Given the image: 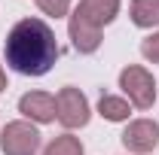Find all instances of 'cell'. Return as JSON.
<instances>
[{"label": "cell", "instance_id": "cell-1", "mask_svg": "<svg viewBox=\"0 0 159 155\" xmlns=\"http://www.w3.org/2000/svg\"><path fill=\"white\" fill-rule=\"evenodd\" d=\"M55 58H58V46H55V34L49 31L46 21L25 19L9 31L6 61L12 70L28 73V76H40L55 64Z\"/></svg>", "mask_w": 159, "mask_h": 155}, {"label": "cell", "instance_id": "cell-2", "mask_svg": "<svg viewBox=\"0 0 159 155\" xmlns=\"http://www.w3.org/2000/svg\"><path fill=\"white\" fill-rule=\"evenodd\" d=\"M55 116H58L67 128L86 125L89 107H86V97L80 94V88H64V91L55 97Z\"/></svg>", "mask_w": 159, "mask_h": 155}, {"label": "cell", "instance_id": "cell-3", "mask_svg": "<svg viewBox=\"0 0 159 155\" xmlns=\"http://www.w3.org/2000/svg\"><path fill=\"white\" fill-rule=\"evenodd\" d=\"M122 88L129 91V97L138 103L141 110L153 107V97H156V88H153V76L141 67H129L122 70Z\"/></svg>", "mask_w": 159, "mask_h": 155}, {"label": "cell", "instance_id": "cell-4", "mask_svg": "<svg viewBox=\"0 0 159 155\" xmlns=\"http://www.w3.org/2000/svg\"><path fill=\"white\" fill-rule=\"evenodd\" d=\"M40 143V134L28 122H12L3 131V152L6 155H31Z\"/></svg>", "mask_w": 159, "mask_h": 155}, {"label": "cell", "instance_id": "cell-5", "mask_svg": "<svg viewBox=\"0 0 159 155\" xmlns=\"http://www.w3.org/2000/svg\"><path fill=\"white\" fill-rule=\"evenodd\" d=\"M116 9H119V0H83L80 9H77V15L86 21V24H92V27L101 31V24H107V21L113 19Z\"/></svg>", "mask_w": 159, "mask_h": 155}, {"label": "cell", "instance_id": "cell-6", "mask_svg": "<svg viewBox=\"0 0 159 155\" xmlns=\"http://www.w3.org/2000/svg\"><path fill=\"white\" fill-rule=\"evenodd\" d=\"M156 140H159V128L153 122H132V125L125 128V134H122V143H125L129 149H135V152L153 149Z\"/></svg>", "mask_w": 159, "mask_h": 155}, {"label": "cell", "instance_id": "cell-7", "mask_svg": "<svg viewBox=\"0 0 159 155\" xmlns=\"http://www.w3.org/2000/svg\"><path fill=\"white\" fill-rule=\"evenodd\" d=\"M21 113L40 119V122H49V119H55V97L52 94H25L21 97Z\"/></svg>", "mask_w": 159, "mask_h": 155}, {"label": "cell", "instance_id": "cell-8", "mask_svg": "<svg viewBox=\"0 0 159 155\" xmlns=\"http://www.w3.org/2000/svg\"><path fill=\"white\" fill-rule=\"evenodd\" d=\"M70 37H74V46H77L80 52H95L98 43H101V31L92 27V24H86L80 15H74V21H70Z\"/></svg>", "mask_w": 159, "mask_h": 155}, {"label": "cell", "instance_id": "cell-9", "mask_svg": "<svg viewBox=\"0 0 159 155\" xmlns=\"http://www.w3.org/2000/svg\"><path fill=\"white\" fill-rule=\"evenodd\" d=\"M132 19H135V24H141V27L156 24L159 21V0H135Z\"/></svg>", "mask_w": 159, "mask_h": 155}, {"label": "cell", "instance_id": "cell-10", "mask_svg": "<svg viewBox=\"0 0 159 155\" xmlns=\"http://www.w3.org/2000/svg\"><path fill=\"white\" fill-rule=\"evenodd\" d=\"M98 110H101V116L113 119V122H119V119L129 116V103H125V100H119V97H101Z\"/></svg>", "mask_w": 159, "mask_h": 155}, {"label": "cell", "instance_id": "cell-11", "mask_svg": "<svg viewBox=\"0 0 159 155\" xmlns=\"http://www.w3.org/2000/svg\"><path fill=\"white\" fill-rule=\"evenodd\" d=\"M46 155H83V146H80L77 137H58V140L46 149Z\"/></svg>", "mask_w": 159, "mask_h": 155}, {"label": "cell", "instance_id": "cell-12", "mask_svg": "<svg viewBox=\"0 0 159 155\" xmlns=\"http://www.w3.org/2000/svg\"><path fill=\"white\" fill-rule=\"evenodd\" d=\"M37 3H40V9H43V12H49V15H55V19H58V15L67 12V3H70V0H37Z\"/></svg>", "mask_w": 159, "mask_h": 155}, {"label": "cell", "instance_id": "cell-13", "mask_svg": "<svg viewBox=\"0 0 159 155\" xmlns=\"http://www.w3.org/2000/svg\"><path fill=\"white\" fill-rule=\"evenodd\" d=\"M141 49H144V55H147L150 61H159V34H156V37H150V40H144Z\"/></svg>", "mask_w": 159, "mask_h": 155}, {"label": "cell", "instance_id": "cell-14", "mask_svg": "<svg viewBox=\"0 0 159 155\" xmlns=\"http://www.w3.org/2000/svg\"><path fill=\"white\" fill-rule=\"evenodd\" d=\"M3 85H6V79H3V70H0V91H3Z\"/></svg>", "mask_w": 159, "mask_h": 155}]
</instances>
